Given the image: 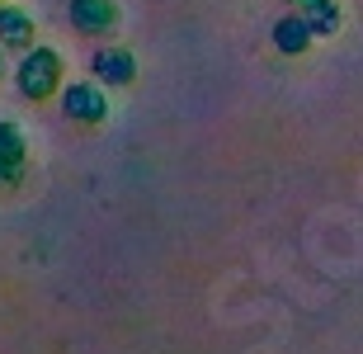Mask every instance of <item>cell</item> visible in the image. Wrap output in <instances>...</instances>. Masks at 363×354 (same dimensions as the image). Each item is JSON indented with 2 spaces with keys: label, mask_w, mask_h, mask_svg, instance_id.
<instances>
[{
  "label": "cell",
  "mask_w": 363,
  "mask_h": 354,
  "mask_svg": "<svg viewBox=\"0 0 363 354\" xmlns=\"http://www.w3.org/2000/svg\"><path fill=\"white\" fill-rule=\"evenodd\" d=\"M14 85H19V95L43 104V99H52L67 90V67H62V52L57 48H28L24 62L14 67Z\"/></svg>",
  "instance_id": "1"
},
{
  "label": "cell",
  "mask_w": 363,
  "mask_h": 354,
  "mask_svg": "<svg viewBox=\"0 0 363 354\" xmlns=\"http://www.w3.org/2000/svg\"><path fill=\"white\" fill-rule=\"evenodd\" d=\"M62 114L71 123H85V128H99L108 118V90L99 81H71L62 90Z\"/></svg>",
  "instance_id": "2"
},
{
  "label": "cell",
  "mask_w": 363,
  "mask_h": 354,
  "mask_svg": "<svg viewBox=\"0 0 363 354\" xmlns=\"http://www.w3.org/2000/svg\"><path fill=\"white\" fill-rule=\"evenodd\" d=\"M71 28L85 33V38H99V33H113L118 28V0H71Z\"/></svg>",
  "instance_id": "3"
},
{
  "label": "cell",
  "mask_w": 363,
  "mask_h": 354,
  "mask_svg": "<svg viewBox=\"0 0 363 354\" xmlns=\"http://www.w3.org/2000/svg\"><path fill=\"white\" fill-rule=\"evenodd\" d=\"M90 71H94V81H99V85L118 90V85L137 81V57L128 52V48H99V52L90 57Z\"/></svg>",
  "instance_id": "4"
},
{
  "label": "cell",
  "mask_w": 363,
  "mask_h": 354,
  "mask_svg": "<svg viewBox=\"0 0 363 354\" xmlns=\"http://www.w3.org/2000/svg\"><path fill=\"white\" fill-rule=\"evenodd\" d=\"M24 165H28V142L19 133V123H0V189L19 184Z\"/></svg>",
  "instance_id": "5"
},
{
  "label": "cell",
  "mask_w": 363,
  "mask_h": 354,
  "mask_svg": "<svg viewBox=\"0 0 363 354\" xmlns=\"http://www.w3.org/2000/svg\"><path fill=\"white\" fill-rule=\"evenodd\" d=\"M0 48H10V52L38 48L33 43V14L19 10V5H0Z\"/></svg>",
  "instance_id": "6"
},
{
  "label": "cell",
  "mask_w": 363,
  "mask_h": 354,
  "mask_svg": "<svg viewBox=\"0 0 363 354\" xmlns=\"http://www.w3.org/2000/svg\"><path fill=\"white\" fill-rule=\"evenodd\" d=\"M311 43H316V33H311V24L307 19H302V14H283L279 24H274V48H279L283 57H302L311 48Z\"/></svg>",
  "instance_id": "7"
},
{
  "label": "cell",
  "mask_w": 363,
  "mask_h": 354,
  "mask_svg": "<svg viewBox=\"0 0 363 354\" xmlns=\"http://www.w3.org/2000/svg\"><path fill=\"white\" fill-rule=\"evenodd\" d=\"M288 5H293L297 14H311V10H316V5H325V0H288Z\"/></svg>",
  "instance_id": "8"
},
{
  "label": "cell",
  "mask_w": 363,
  "mask_h": 354,
  "mask_svg": "<svg viewBox=\"0 0 363 354\" xmlns=\"http://www.w3.org/2000/svg\"><path fill=\"white\" fill-rule=\"evenodd\" d=\"M0 81H5V48H0Z\"/></svg>",
  "instance_id": "9"
}]
</instances>
